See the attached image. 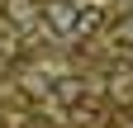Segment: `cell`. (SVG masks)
<instances>
[{"label":"cell","instance_id":"obj_1","mask_svg":"<svg viewBox=\"0 0 133 128\" xmlns=\"http://www.w3.org/2000/svg\"><path fill=\"white\" fill-rule=\"evenodd\" d=\"M48 24L57 33H81V10L66 5V0H48Z\"/></svg>","mask_w":133,"mask_h":128},{"label":"cell","instance_id":"obj_2","mask_svg":"<svg viewBox=\"0 0 133 128\" xmlns=\"http://www.w3.org/2000/svg\"><path fill=\"white\" fill-rule=\"evenodd\" d=\"M57 100L62 104H76L81 100V81H76V76H62V81H57Z\"/></svg>","mask_w":133,"mask_h":128},{"label":"cell","instance_id":"obj_3","mask_svg":"<svg viewBox=\"0 0 133 128\" xmlns=\"http://www.w3.org/2000/svg\"><path fill=\"white\" fill-rule=\"evenodd\" d=\"M95 24H100V10H81V33H90Z\"/></svg>","mask_w":133,"mask_h":128}]
</instances>
